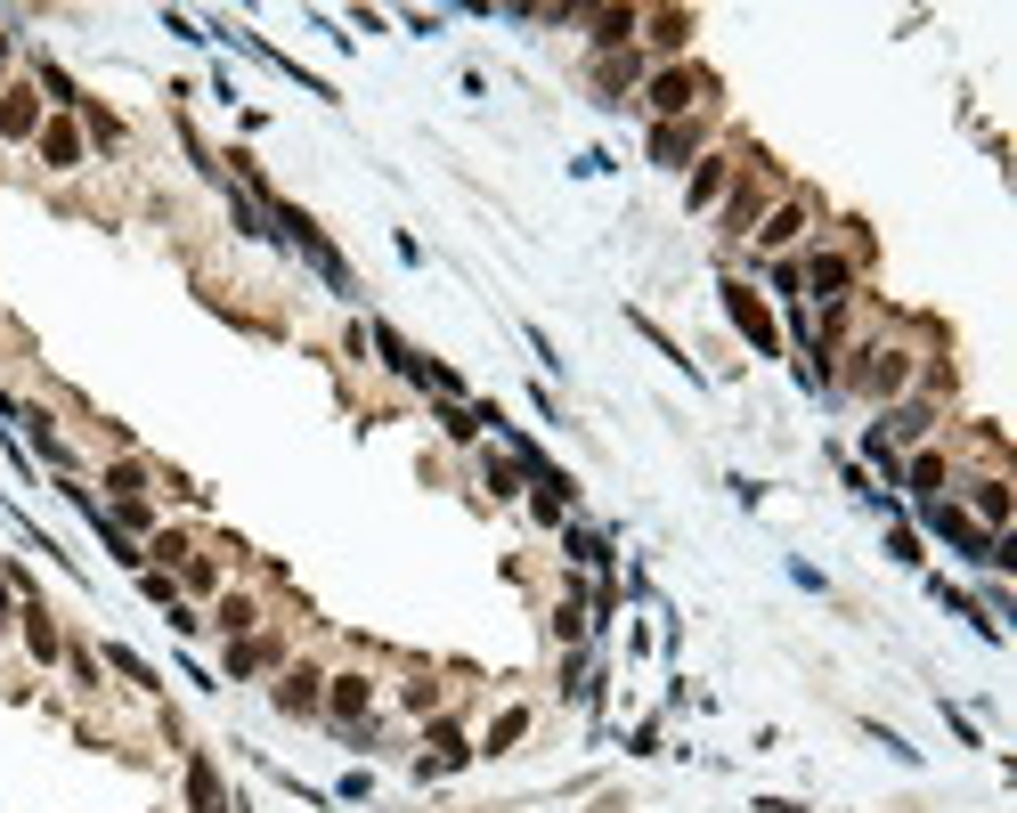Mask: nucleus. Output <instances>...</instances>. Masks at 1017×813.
Listing matches in <instances>:
<instances>
[{
	"label": "nucleus",
	"mask_w": 1017,
	"mask_h": 813,
	"mask_svg": "<svg viewBox=\"0 0 1017 813\" xmlns=\"http://www.w3.org/2000/svg\"><path fill=\"white\" fill-rule=\"evenodd\" d=\"M651 106H660V114H684V106H692V74H660V82H651Z\"/></svg>",
	"instance_id": "obj_1"
},
{
	"label": "nucleus",
	"mask_w": 1017,
	"mask_h": 813,
	"mask_svg": "<svg viewBox=\"0 0 1017 813\" xmlns=\"http://www.w3.org/2000/svg\"><path fill=\"white\" fill-rule=\"evenodd\" d=\"M733 318H741V326L757 334V350H773V326H765V309H757V301H749L741 285H733Z\"/></svg>",
	"instance_id": "obj_2"
},
{
	"label": "nucleus",
	"mask_w": 1017,
	"mask_h": 813,
	"mask_svg": "<svg viewBox=\"0 0 1017 813\" xmlns=\"http://www.w3.org/2000/svg\"><path fill=\"white\" fill-rule=\"evenodd\" d=\"M977 513L1001 529V513H1009V496H1001V480H977Z\"/></svg>",
	"instance_id": "obj_3"
}]
</instances>
